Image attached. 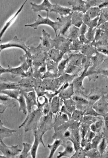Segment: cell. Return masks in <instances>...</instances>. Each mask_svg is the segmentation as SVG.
I'll list each match as a JSON object with an SVG mask.
<instances>
[{"label": "cell", "mask_w": 108, "mask_h": 158, "mask_svg": "<svg viewBox=\"0 0 108 158\" xmlns=\"http://www.w3.org/2000/svg\"><path fill=\"white\" fill-rule=\"evenodd\" d=\"M88 140H91L95 136V133H94V132L92 131H89V133H88Z\"/></svg>", "instance_id": "obj_50"}, {"label": "cell", "mask_w": 108, "mask_h": 158, "mask_svg": "<svg viewBox=\"0 0 108 158\" xmlns=\"http://www.w3.org/2000/svg\"><path fill=\"white\" fill-rule=\"evenodd\" d=\"M50 110V104H49V103L47 102L45 104L43 107V114L44 115V116L49 114Z\"/></svg>", "instance_id": "obj_41"}, {"label": "cell", "mask_w": 108, "mask_h": 158, "mask_svg": "<svg viewBox=\"0 0 108 158\" xmlns=\"http://www.w3.org/2000/svg\"><path fill=\"white\" fill-rule=\"evenodd\" d=\"M103 121L101 120H100L96 122L94 124H95L96 127V129L97 130V129L101 128L102 126L103 125Z\"/></svg>", "instance_id": "obj_48"}, {"label": "cell", "mask_w": 108, "mask_h": 158, "mask_svg": "<svg viewBox=\"0 0 108 158\" xmlns=\"http://www.w3.org/2000/svg\"><path fill=\"white\" fill-rule=\"evenodd\" d=\"M91 20L87 13H84L83 17H82V22H83V24L88 26Z\"/></svg>", "instance_id": "obj_42"}, {"label": "cell", "mask_w": 108, "mask_h": 158, "mask_svg": "<svg viewBox=\"0 0 108 158\" xmlns=\"http://www.w3.org/2000/svg\"><path fill=\"white\" fill-rule=\"evenodd\" d=\"M0 151L5 158H16L22 150L19 148L18 145L8 146L4 141L0 142Z\"/></svg>", "instance_id": "obj_2"}, {"label": "cell", "mask_w": 108, "mask_h": 158, "mask_svg": "<svg viewBox=\"0 0 108 158\" xmlns=\"http://www.w3.org/2000/svg\"><path fill=\"white\" fill-rule=\"evenodd\" d=\"M88 30L87 26L84 24H82L79 28V35H85Z\"/></svg>", "instance_id": "obj_43"}, {"label": "cell", "mask_w": 108, "mask_h": 158, "mask_svg": "<svg viewBox=\"0 0 108 158\" xmlns=\"http://www.w3.org/2000/svg\"><path fill=\"white\" fill-rule=\"evenodd\" d=\"M80 68L78 67L68 63L67 64L66 68L64 70V72L66 74H69V75H72L74 74V73L77 71V70Z\"/></svg>", "instance_id": "obj_35"}, {"label": "cell", "mask_w": 108, "mask_h": 158, "mask_svg": "<svg viewBox=\"0 0 108 158\" xmlns=\"http://www.w3.org/2000/svg\"><path fill=\"white\" fill-rule=\"evenodd\" d=\"M85 112L82 110H75L71 114V118L73 120L78 122L82 119Z\"/></svg>", "instance_id": "obj_32"}, {"label": "cell", "mask_w": 108, "mask_h": 158, "mask_svg": "<svg viewBox=\"0 0 108 158\" xmlns=\"http://www.w3.org/2000/svg\"><path fill=\"white\" fill-rule=\"evenodd\" d=\"M1 51H2V50L0 49V54H1ZM0 66H1V64H0Z\"/></svg>", "instance_id": "obj_53"}, {"label": "cell", "mask_w": 108, "mask_h": 158, "mask_svg": "<svg viewBox=\"0 0 108 158\" xmlns=\"http://www.w3.org/2000/svg\"><path fill=\"white\" fill-rule=\"evenodd\" d=\"M91 19H93L100 16L101 10L98 7H91L86 12Z\"/></svg>", "instance_id": "obj_26"}, {"label": "cell", "mask_w": 108, "mask_h": 158, "mask_svg": "<svg viewBox=\"0 0 108 158\" xmlns=\"http://www.w3.org/2000/svg\"><path fill=\"white\" fill-rule=\"evenodd\" d=\"M71 133L69 131V130H67L64 132V138H70L71 136Z\"/></svg>", "instance_id": "obj_51"}, {"label": "cell", "mask_w": 108, "mask_h": 158, "mask_svg": "<svg viewBox=\"0 0 108 158\" xmlns=\"http://www.w3.org/2000/svg\"><path fill=\"white\" fill-rule=\"evenodd\" d=\"M82 54H71L68 57V63L74 66L80 68L81 66V60H82Z\"/></svg>", "instance_id": "obj_23"}, {"label": "cell", "mask_w": 108, "mask_h": 158, "mask_svg": "<svg viewBox=\"0 0 108 158\" xmlns=\"http://www.w3.org/2000/svg\"><path fill=\"white\" fill-rule=\"evenodd\" d=\"M1 121H1V120H0V123H1Z\"/></svg>", "instance_id": "obj_54"}, {"label": "cell", "mask_w": 108, "mask_h": 158, "mask_svg": "<svg viewBox=\"0 0 108 158\" xmlns=\"http://www.w3.org/2000/svg\"><path fill=\"white\" fill-rule=\"evenodd\" d=\"M64 100V106L66 108L70 113H72L73 112L76 110V103L72 98Z\"/></svg>", "instance_id": "obj_27"}, {"label": "cell", "mask_w": 108, "mask_h": 158, "mask_svg": "<svg viewBox=\"0 0 108 158\" xmlns=\"http://www.w3.org/2000/svg\"><path fill=\"white\" fill-rule=\"evenodd\" d=\"M30 4L31 9L35 13L45 11L47 13V14L51 13L54 5L48 0H44L41 4H39L32 2H30Z\"/></svg>", "instance_id": "obj_6"}, {"label": "cell", "mask_w": 108, "mask_h": 158, "mask_svg": "<svg viewBox=\"0 0 108 158\" xmlns=\"http://www.w3.org/2000/svg\"><path fill=\"white\" fill-rule=\"evenodd\" d=\"M49 14H47L45 17H43L39 14L37 16V18L35 20L33 23L28 24L25 25V27H30L34 28V29H37V28L40 25H46L49 26L51 27L54 31L56 36H57V31L59 30L60 25L59 22L57 21H54L49 19L48 17Z\"/></svg>", "instance_id": "obj_1"}, {"label": "cell", "mask_w": 108, "mask_h": 158, "mask_svg": "<svg viewBox=\"0 0 108 158\" xmlns=\"http://www.w3.org/2000/svg\"><path fill=\"white\" fill-rule=\"evenodd\" d=\"M96 28H89L85 35V38L90 42H94Z\"/></svg>", "instance_id": "obj_33"}, {"label": "cell", "mask_w": 108, "mask_h": 158, "mask_svg": "<svg viewBox=\"0 0 108 158\" xmlns=\"http://www.w3.org/2000/svg\"><path fill=\"white\" fill-rule=\"evenodd\" d=\"M61 144V139L55 140L54 142L52 144H48L47 147L50 150V153L48 156L49 158L53 157V156L56 151L57 149Z\"/></svg>", "instance_id": "obj_25"}, {"label": "cell", "mask_w": 108, "mask_h": 158, "mask_svg": "<svg viewBox=\"0 0 108 158\" xmlns=\"http://www.w3.org/2000/svg\"><path fill=\"white\" fill-rule=\"evenodd\" d=\"M78 38L82 44H89L91 43L85 38V35H80Z\"/></svg>", "instance_id": "obj_44"}, {"label": "cell", "mask_w": 108, "mask_h": 158, "mask_svg": "<svg viewBox=\"0 0 108 158\" xmlns=\"http://www.w3.org/2000/svg\"><path fill=\"white\" fill-rule=\"evenodd\" d=\"M98 145V150L100 154L101 155L104 153L107 145L106 139L104 138H103L101 142H99Z\"/></svg>", "instance_id": "obj_36"}, {"label": "cell", "mask_w": 108, "mask_h": 158, "mask_svg": "<svg viewBox=\"0 0 108 158\" xmlns=\"http://www.w3.org/2000/svg\"><path fill=\"white\" fill-rule=\"evenodd\" d=\"M69 62L68 57L63 59L59 62L57 66L58 75H61L64 72V70L68 64Z\"/></svg>", "instance_id": "obj_30"}, {"label": "cell", "mask_w": 108, "mask_h": 158, "mask_svg": "<svg viewBox=\"0 0 108 158\" xmlns=\"http://www.w3.org/2000/svg\"><path fill=\"white\" fill-rule=\"evenodd\" d=\"M19 86L16 83H0V92L9 89H19Z\"/></svg>", "instance_id": "obj_29"}, {"label": "cell", "mask_w": 108, "mask_h": 158, "mask_svg": "<svg viewBox=\"0 0 108 158\" xmlns=\"http://www.w3.org/2000/svg\"><path fill=\"white\" fill-rule=\"evenodd\" d=\"M82 45L83 44L79 40L78 38L74 39L71 41L70 46V51H77L81 50Z\"/></svg>", "instance_id": "obj_34"}, {"label": "cell", "mask_w": 108, "mask_h": 158, "mask_svg": "<svg viewBox=\"0 0 108 158\" xmlns=\"http://www.w3.org/2000/svg\"><path fill=\"white\" fill-rule=\"evenodd\" d=\"M74 87L72 83L64 89H62V87L61 86V91H60L58 96L60 98H62L63 99H68L71 98L72 96L74 95Z\"/></svg>", "instance_id": "obj_15"}, {"label": "cell", "mask_w": 108, "mask_h": 158, "mask_svg": "<svg viewBox=\"0 0 108 158\" xmlns=\"http://www.w3.org/2000/svg\"><path fill=\"white\" fill-rule=\"evenodd\" d=\"M100 153L98 150L95 149H94L88 150L87 153L85 154V156H88L89 157H96Z\"/></svg>", "instance_id": "obj_38"}, {"label": "cell", "mask_w": 108, "mask_h": 158, "mask_svg": "<svg viewBox=\"0 0 108 158\" xmlns=\"http://www.w3.org/2000/svg\"><path fill=\"white\" fill-rule=\"evenodd\" d=\"M23 149L16 158H26L29 156V152L30 151L32 145L28 143L23 142Z\"/></svg>", "instance_id": "obj_24"}, {"label": "cell", "mask_w": 108, "mask_h": 158, "mask_svg": "<svg viewBox=\"0 0 108 158\" xmlns=\"http://www.w3.org/2000/svg\"><path fill=\"white\" fill-rule=\"evenodd\" d=\"M7 108L5 106L0 102V113H3Z\"/></svg>", "instance_id": "obj_49"}, {"label": "cell", "mask_w": 108, "mask_h": 158, "mask_svg": "<svg viewBox=\"0 0 108 158\" xmlns=\"http://www.w3.org/2000/svg\"><path fill=\"white\" fill-rule=\"evenodd\" d=\"M71 98L76 104H78L80 105L84 106L89 103V101L86 98L79 96V95H73Z\"/></svg>", "instance_id": "obj_31"}, {"label": "cell", "mask_w": 108, "mask_h": 158, "mask_svg": "<svg viewBox=\"0 0 108 158\" xmlns=\"http://www.w3.org/2000/svg\"><path fill=\"white\" fill-rule=\"evenodd\" d=\"M108 1H103V2L100 4V5L98 7L100 9H102L108 7Z\"/></svg>", "instance_id": "obj_47"}, {"label": "cell", "mask_w": 108, "mask_h": 158, "mask_svg": "<svg viewBox=\"0 0 108 158\" xmlns=\"http://www.w3.org/2000/svg\"><path fill=\"white\" fill-rule=\"evenodd\" d=\"M97 28H100V29L103 30V31H108V22L99 25L98 27H97Z\"/></svg>", "instance_id": "obj_45"}, {"label": "cell", "mask_w": 108, "mask_h": 158, "mask_svg": "<svg viewBox=\"0 0 108 158\" xmlns=\"http://www.w3.org/2000/svg\"><path fill=\"white\" fill-rule=\"evenodd\" d=\"M47 66L45 64L42 65L39 68V72L41 74L46 73V70H47Z\"/></svg>", "instance_id": "obj_46"}, {"label": "cell", "mask_w": 108, "mask_h": 158, "mask_svg": "<svg viewBox=\"0 0 108 158\" xmlns=\"http://www.w3.org/2000/svg\"><path fill=\"white\" fill-rule=\"evenodd\" d=\"M34 140L33 143L32 145L30 150V154L31 157L33 158L37 157V150L39 147V144L40 142L44 145L42 137L40 136L37 130H34Z\"/></svg>", "instance_id": "obj_9"}, {"label": "cell", "mask_w": 108, "mask_h": 158, "mask_svg": "<svg viewBox=\"0 0 108 158\" xmlns=\"http://www.w3.org/2000/svg\"><path fill=\"white\" fill-rule=\"evenodd\" d=\"M84 13L78 12H73L71 13V25L79 28L83 24L82 17Z\"/></svg>", "instance_id": "obj_17"}, {"label": "cell", "mask_w": 108, "mask_h": 158, "mask_svg": "<svg viewBox=\"0 0 108 158\" xmlns=\"http://www.w3.org/2000/svg\"><path fill=\"white\" fill-rule=\"evenodd\" d=\"M71 8L69 7L62 6L58 4H54L51 13L58 14L61 17H65L71 14L72 13Z\"/></svg>", "instance_id": "obj_12"}, {"label": "cell", "mask_w": 108, "mask_h": 158, "mask_svg": "<svg viewBox=\"0 0 108 158\" xmlns=\"http://www.w3.org/2000/svg\"><path fill=\"white\" fill-rule=\"evenodd\" d=\"M16 130H13L4 127L2 121L0 123V142L3 141L5 138L13 136V134L16 133Z\"/></svg>", "instance_id": "obj_16"}, {"label": "cell", "mask_w": 108, "mask_h": 158, "mask_svg": "<svg viewBox=\"0 0 108 158\" xmlns=\"http://www.w3.org/2000/svg\"><path fill=\"white\" fill-rule=\"evenodd\" d=\"M16 100L10 98L4 94H0V102L5 106L7 108L16 107Z\"/></svg>", "instance_id": "obj_19"}, {"label": "cell", "mask_w": 108, "mask_h": 158, "mask_svg": "<svg viewBox=\"0 0 108 158\" xmlns=\"http://www.w3.org/2000/svg\"><path fill=\"white\" fill-rule=\"evenodd\" d=\"M42 31L43 36L40 38L42 45L45 48L49 49V50L53 48L54 39H52L51 38L50 34L44 29Z\"/></svg>", "instance_id": "obj_11"}, {"label": "cell", "mask_w": 108, "mask_h": 158, "mask_svg": "<svg viewBox=\"0 0 108 158\" xmlns=\"http://www.w3.org/2000/svg\"><path fill=\"white\" fill-rule=\"evenodd\" d=\"M22 93L19 89H9L0 92V94L8 96L10 98L16 100Z\"/></svg>", "instance_id": "obj_22"}, {"label": "cell", "mask_w": 108, "mask_h": 158, "mask_svg": "<svg viewBox=\"0 0 108 158\" xmlns=\"http://www.w3.org/2000/svg\"><path fill=\"white\" fill-rule=\"evenodd\" d=\"M64 53L56 48H52L49 50L48 55L49 59L55 63H58L62 60Z\"/></svg>", "instance_id": "obj_14"}, {"label": "cell", "mask_w": 108, "mask_h": 158, "mask_svg": "<svg viewBox=\"0 0 108 158\" xmlns=\"http://www.w3.org/2000/svg\"><path fill=\"white\" fill-rule=\"evenodd\" d=\"M71 16V13L66 16L57 18L60 25L59 29V33L58 35L63 36H65V35L68 31L69 28L72 25Z\"/></svg>", "instance_id": "obj_5"}, {"label": "cell", "mask_w": 108, "mask_h": 158, "mask_svg": "<svg viewBox=\"0 0 108 158\" xmlns=\"http://www.w3.org/2000/svg\"><path fill=\"white\" fill-rule=\"evenodd\" d=\"M79 35V28L72 25L65 35V37L71 41L77 39Z\"/></svg>", "instance_id": "obj_18"}, {"label": "cell", "mask_w": 108, "mask_h": 158, "mask_svg": "<svg viewBox=\"0 0 108 158\" xmlns=\"http://www.w3.org/2000/svg\"><path fill=\"white\" fill-rule=\"evenodd\" d=\"M75 150L74 147L68 144L66 146L64 150L62 152H59V155H58L57 158H61L64 156H68L74 152Z\"/></svg>", "instance_id": "obj_28"}, {"label": "cell", "mask_w": 108, "mask_h": 158, "mask_svg": "<svg viewBox=\"0 0 108 158\" xmlns=\"http://www.w3.org/2000/svg\"><path fill=\"white\" fill-rule=\"evenodd\" d=\"M105 92L104 90L100 88H96L91 90L90 93L88 95L85 96V98L89 101H96L100 99L103 95H105Z\"/></svg>", "instance_id": "obj_10"}, {"label": "cell", "mask_w": 108, "mask_h": 158, "mask_svg": "<svg viewBox=\"0 0 108 158\" xmlns=\"http://www.w3.org/2000/svg\"><path fill=\"white\" fill-rule=\"evenodd\" d=\"M86 70H84L82 73L81 74L80 76L76 77L73 79V85L74 90L77 91L78 92L83 91L85 90V88L83 86V82L85 77L87 76L86 73Z\"/></svg>", "instance_id": "obj_13"}, {"label": "cell", "mask_w": 108, "mask_h": 158, "mask_svg": "<svg viewBox=\"0 0 108 158\" xmlns=\"http://www.w3.org/2000/svg\"><path fill=\"white\" fill-rule=\"evenodd\" d=\"M37 101L38 107L39 106H43L48 102L47 98L43 94L38 96L37 98Z\"/></svg>", "instance_id": "obj_37"}, {"label": "cell", "mask_w": 108, "mask_h": 158, "mask_svg": "<svg viewBox=\"0 0 108 158\" xmlns=\"http://www.w3.org/2000/svg\"><path fill=\"white\" fill-rule=\"evenodd\" d=\"M60 97L59 96L55 95L52 98L51 101L50 110L51 113L55 114L59 112L60 108Z\"/></svg>", "instance_id": "obj_20"}, {"label": "cell", "mask_w": 108, "mask_h": 158, "mask_svg": "<svg viewBox=\"0 0 108 158\" xmlns=\"http://www.w3.org/2000/svg\"><path fill=\"white\" fill-rule=\"evenodd\" d=\"M68 4L71 7L72 12H80L85 13L88 10L85 1L72 0L69 1Z\"/></svg>", "instance_id": "obj_7"}, {"label": "cell", "mask_w": 108, "mask_h": 158, "mask_svg": "<svg viewBox=\"0 0 108 158\" xmlns=\"http://www.w3.org/2000/svg\"><path fill=\"white\" fill-rule=\"evenodd\" d=\"M99 19V17H98L94 19H91L88 27L92 28H97L98 25Z\"/></svg>", "instance_id": "obj_39"}, {"label": "cell", "mask_w": 108, "mask_h": 158, "mask_svg": "<svg viewBox=\"0 0 108 158\" xmlns=\"http://www.w3.org/2000/svg\"><path fill=\"white\" fill-rule=\"evenodd\" d=\"M12 48H16L23 50L25 52L28 53L29 48L27 46L25 42L22 39H19L16 36L13 39L7 43L0 45V49L1 50Z\"/></svg>", "instance_id": "obj_3"}, {"label": "cell", "mask_w": 108, "mask_h": 158, "mask_svg": "<svg viewBox=\"0 0 108 158\" xmlns=\"http://www.w3.org/2000/svg\"><path fill=\"white\" fill-rule=\"evenodd\" d=\"M93 108L102 116L108 113V98L107 95H103L94 103Z\"/></svg>", "instance_id": "obj_4"}, {"label": "cell", "mask_w": 108, "mask_h": 158, "mask_svg": "<svg viewBox=\"0 0 108 158\" xmlns=\"http://www.w3.org/2000/svg\"><path fill=\"white\" fill-rule=\"evenodd\" d=\"M27 1H25V2L21 6L20 8L17 10L16 13H15V14L13 16H12V17L10 18V19L8 21H7V22L4 25L2 30L0 31V42L2 41V38L4 33H5L7 30L9 28L10 26L15 22L16 19H17L18 16H19L21 12H22V10H23V7H24L25 4H26Z\"/></svg>", "instance_id": "obj_8"}, {"label": "cell", "mask_w": 108, "mask_h": 158, "mask_svg": "<svg viewBox=\"0 0 108 158\" xmlns=\"http://www.w3.org/2000/svg\"><path fill=\"white\" fill-rule=\"evenodd\" d=\"M84 156H85V154L84 153L83 150L79 148L78 149L76 152L71 157L74 158H83Z\"/></svg>", "instance_id": "obj_40"}, {"label": "cell", "mask_w": 108, "mask_h": 158, "mask_svg": "<svg viewBox=\"0 0 108 158\" xmlns=\"http://www.w3.org/2000/svg\"><path fill=\"white\" fill-rule=\"evenodd\" d=\"M16 100L19 103V111L22 112L24 114H27L26 101L23 94L22 93Z\"/></svg>", "instance_id": "obj_21"}, {"label": "cell", "mask_w": 108, "mask_h": 158, "mask_svg": "<svg viewBox=\"0 0 108 158\" xmlns=\"http://www.w3.org/2000/svg\"><path fill=\"white\" fill-rule=\"evenodd\" d=\"M90 128L91 131H92V132H95L96 131V127L95 124L94 123H93L91 124L90 126Z\"/></svg>", "instance_id": "obj_52"}]
</instances>
